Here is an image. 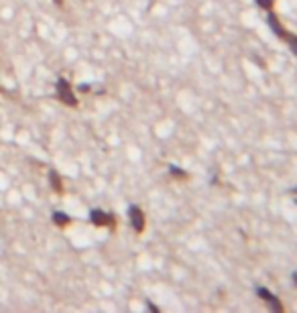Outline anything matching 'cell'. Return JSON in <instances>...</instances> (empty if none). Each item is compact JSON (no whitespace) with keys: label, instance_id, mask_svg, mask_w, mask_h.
Instances as JSON below:
<instances>
[{"label":"cell","instance_id":"8fae6325","mask_svg":"<svg viewBox=\"0 0 297 313\" xmlns=\"http://www.w3.org/2000/svg\"><path fill=\"white\" fill-rule=\"evenodd\" d=\"M147 307L151 309V311H155V313H159V307H157V305H153L151 301H147Z\"/></svg>","mask_w":297,"mask_h":313},{"label":"cell","instance_id":"3957f363","mask_svg":"<svg viewBox=\"0 0 297 313\" xmlns=\"http://www.w3.org/2000/svg\"><path fill=\"white\" fill-rule=\"evenodd\" d=\"M128 220H130V226L137 234H143L145 232V226H147V220H145V211L139 208V206H130L128 208Z\"/></svg>","mask_w":297,"mask_h":313},{"label":"cell","instance_id":"8992f818","mask_svg":"<svg viewBox=\"0 0 297 313\" xmlns=\"http://www.w3.org/2000/svg\"><path fill=\"white\" fill-rule=\"evenodd\" d=\"M49 183H51L53 191H55V193H59V195L65 191V189H63V181H61V177H59V173H57L55 169L49 171Z\"/></svg>","mask_w":297,"mask_h":313},{"label":"cell","instance_id":"30bf717a","mask_svg":"<svg viewBox=\"0 0 297 313\" xmlns=\"http://www.w3.org/2000/svg\"><path fill=\"white\" fill-rule=\"evenodd\" d=\"M257 4L260 8H265V10H271L273 8V0H257Z\"/></svg>","mask_w":297,"mask_h":313},{"label":"cell","instance_id":"5b68a950","mask_svg":"<svg viewBox=\"0 0 297 313\" xmlns=\"http://www.w3.org/2000/svg\"><path fill=\"white\" fill-rule=\"evenodd\" d=\"M267 23H269L271 31H273L275 35H277L279 39H281V41H287V39H289L291 33H289V31H285V29L281 27V23H279V19H277V14H275V12H271V10H269V14H267Z\"/></svg>","mask_w":297,"mask_h":313},{"label":"cell","instance_id":"277c9868","mask_svg":"<svg viewBox=\"0 0 297 313\" xmlns=\"http://www.w3.org/2000/svg\"><path fill=\"white\" fill-rule=\"evenodd\" d=\"M257 295H259V297L262 299V301H265L273 311H277V313H281L283 311V305H281V301H279L277 299V295H273L269 289H265V287H259L257 289Z\"/></svg>","mask_w":297,"mask_h":313},{"label":"cell","instance_id":"7a4b0ae2","mask_svg":"<svg viewBox=\"0 0 297 313\" xmlns=\"http://www.w3.org/2000/svg\"><path fill=\"white\" fill-rule=\"evenodd\" d=\"M90 222L98 228H110L116 230V216L114 213H108L104 209H92L90 211Z\"/></svg>","mask_w":297,"mask_h":313},{"label":"cell","instance_id":"6da1fadb","mask_svg":"<svg viewBox=\"0 0 297 313\" xmlns=\"http://www.w3.org/2000/svg\"><path fill=\"white\" fill-rule=\"evenodd\" d=\"M55 92H57V100L65 106H70V108H75L77 106V98L74 94V88L72 84L65 77H59L57 79V84H55Z\"/></svg>","mask_w":297,"mask_h":313},{"label":"cell","instance_id":"4fadbf2b","mask_svg":"<svg viewBox=\"0 0 297 313\" xmlns=\"http://www.w3.org/2000/svg\"><path fill=\"white\" fill-rule=\"evenodd\" d=\"M53 2H55L59 8H63V6H65V0H53Z\"/></svg>","mask_w":297,"mask_h":313},{"label":"cell","instance_id":"52a82bcc","mask_svg":"<svg viewBox=\"0 0 297 313\" xmlns=\"http://www.w3.org/2000/svg\"><path fill=\"white\" fill-rule=\"evenodd\" d=\"M51 220H53V224H55L57 228H68V226L72 224V218H70L65 211H53Z\"/></svg>","mask_w":297,"mask_h":313},{"label":"cell","instance_id":"7c38bea8","mask_svg":"<svg viewBox=\"0 0 297 313\" xmlns=\"http://www.w3.org/2000/svg\"><path fill=\"white\" fill-rule=\"evenodd\" d=\"M79 92H84V94L90 92V86H88V84H81V86H79Z\"/></svg>","mask_w":297,"mask_h":313},{"label":"cell","instance_id":"5bb4252c","mask_svg":"<svg viewBox=\"0 0 297 313\" xmlns=\"http://www.w3.org/2000/svg\"><path fill=\"white\" fill-rule=\"evenodd\" d=\"M293 278H295V283H297V273H295V275H293Z\"/></svg>","mask_w":297,"mask_h":313},{"label":"cell","instance_id":"9a60e30c","mask_svg":"<svg viewBox=\"0 0 297 313\" xmlns=\"http://www.w3.org/2000/svg\"><path fill=\"white\" fill-rule=\"evenodd\" d=\"M293 193H297V187H295V189H293Z\"/></svg>","mask_w":297,"mask_h":313},{"label":"cell","instance_id":"2e32d148","mask_svg":"<svg viewBox=\"0 0 297 313\" xmlns=\"http://www.w3.org/2000/svg\"><path fill=\"white\" fill-rule=\"evenodd\" d=\"M0 92H2V88H0Z\"/></svg>","mask_w":297,"mask_h":313},{"label":"cell","instance_id":"ba28073f","mask_svg":"<svg viewBox=\"0 0 297 313\" xmlns=\"http://www.w3.org/2000/svg\"><path fill=\"white\" fill-rule=\"evenodd\" d=\"M169 173H171L175 179H181V181H184V179H187V173H186L184 169H179L177 165H171V167H169Z\"/></svg>","mask_w":297,"mask_h":313},{"label":"cell","instance_id":"9c48e42d","mask_svg":"<svg viewBox=\"0 0 297 313\" xmlns=\"http://www.w3.org/2000/svg\"><path fill=\"white\" fill-rule=\"evenodd\" d=\"M289 47H291V51H293V55L297 57V35H293V33H291V35H289V39L285 41Z\"/></svg>","mask_w":297,"mask_h":313}]
</instances>
